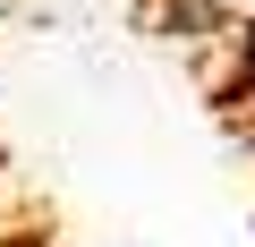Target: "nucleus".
I'll use <instances>...</instances> for the list:
<instances>
[{
  "label": "nucleus",
  "instance_id": "1",
  "mask_svg": "<svg viewBox=\"0 0 255 247\" xmlns=\"http://www.w3.org/2000/svg\"><path fill=\"white\" fill-rule=\"evenodd\" d=\"M230 68H238V102L255 111V9L238 17V43H230Z\"/></svg>",
  "mask_w": 255,
  "mask_h": 247
}]
</instances>
